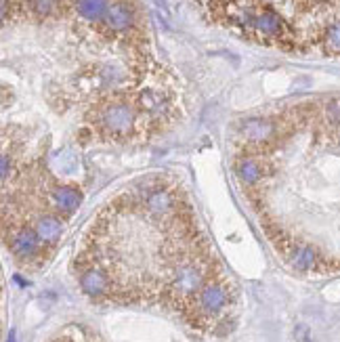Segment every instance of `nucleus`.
<instances>
[{"label":"nucleus","mask_w":340,"mask_h":342,"mask_svg":"<svg viewBox=\"0 0 340 342\" xmlns=\"http://www.w3.org/2000/svg\"><path fill=\"white\" fill-rule=\"evenodd\" d=\"M139 231L118 199L93 221L74 256V275L82 294L97 305L162 307L191 330L223 336L235 323L237 292L193 210L173 221H153L124 193Z\"/></svg>","instance_id":"f257e3e1"},{"label":"nucleus","mask_w":340,"mask_h":342,"mask_svg":"<svg viewBox=\"0 0 340 342\" xmlns=\"http://www.w3.org/2000/svg\"><path fill=\"white\" fill-rule=\"evenodd\" d=\"M34 231L38 233L40 241H42V246H45V250L53 256L57 244H59V239L63 235V229H65V221L59 217V215H55V212H45V215H40L34 223Z\"/></svg>","instance_id":"39448f33"},{"label":"nucleus","mask_w":340,"mask_h":342,"mask_svg":"<svg viewBox=\"0 0 340 342\" xmlns=\"http://www.w3.org/2000/svg\"><path fill=\"white\" fill-rule=\"evenodd\" d=\"M89 122L93 131L105 141H126L137 133H143L145 128H151V122L141 113L135 99L111 97L97 103L91 113Z\"/></svg>","instance_id":"f03ea898"},{"label":"nucleus","mask_w":340,"mask_h":342,"mask_svg":"<svg viewBox=\"0 0 340 342\" xmlns=\"http://www.w3.org/2000/svg\"><path fill=\"white\" fill-rule=\"evenodd\" d=\"M49 204L55 215H59L63 221L69 219L82 204V191L72 183H53L49 189Z\"/></svg>","instance_id":"20e7f679"},{"label":"nucleus","mask_w":340,"mask_h":342,"mask_svg":"<svg viewBox=\"0 0 340 342\" xmlns=\"http://www.w3.org/2000/svg\"><path fill=\"white\" fill-rule=\"evenodd\" d=\"M109 5L111 0H72V11L80 21L101 27L107 17Z\"/></svg>","instance_id":"423d86ee"},{"label":"nucleus","mask_w":340,"mask_h":342,"mask_svg":"<svg viewBox=\"0 0 340 342\" xmlns=\"http://www.w3.org/2000/svg\"><path fill=\"white\" fill-rule=\"evenodd\" d=\"M109 36H129L137 32V11L126 0H111L107 17L99 27Z\"/></svg>","instance_id":"7ed1b4c3"}]
</instances>
